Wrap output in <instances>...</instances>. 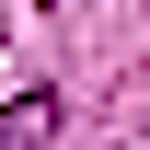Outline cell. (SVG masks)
<instances>
[{
  "instance_id": "6da1fadb",
  "label": "cell",
  "mask_w": 150,
  "mask_h": 150,
  "mask_svg": "<svg viewBox=\"0 0 150 150\" xmlns=\"http://www.w3.org/2000/svg\"><path fill=\"white\" fill-rule=\"evenodd\" d=\"M35 12H58V0H35Z\"/></svg>"
}]
</instances>
